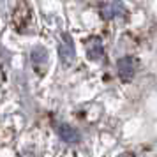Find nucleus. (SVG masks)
<instances>
[{"mask_svg": "<svg viewBox=\"0 0 157 157\" xmlns=\"http://www.w3.org/2000/svg\"><path fill=\"white\" fill-rule=\"evenodd\" d=\"M117 69H118V76L122 81H131L134 78L136 69H138V60L134 57H124L118 60Z\"/></svg>", "mask_w": 157, "mask_h": 157, "instance_id": "obj_1", "label": "nucleus"}, {"mask_svg": "<svg viewBox=\"0 0 157 157\" xmlns=\"http://www.w3.org/2000/svg\"><path fill=\"white\" fill-rule=\"evenodd\" d=\"M127 13L125 11V6L122 4L120 0H108L102 4V16L111 20V18H120Z\"/></svg>", "mask_w": 157, "mask_h": 157, "instance_id": "obj_2", "label": "nucleus"}, {"mask_svg": "<svg viewBox=\"0 0 157 157\" xmlns=\"http://www.w3.org/2000/svg\"><path fill=\"white\" fill-rule=\"evenodd\" d=\"M58 53H60V58L64 60V64H71L72 60H74V55H76L74 44H72V39L67 34L62 36V41L58 44Z\"/></svg>", "mask_w": 157, "mask_h": 157, "instance_id": "obj_3", "label": "nucleus"}, {"mask_svg": "<svg viewBox=\"0 0 157 157\" xmlns=\"http://www.w3.org/2000/svg\"><path fill=\"white\" fill-rule=\"evenodd\" d=\"M85 48H86L88 57L92 58V60H101V58L104 57V48H102V43H101V39H97V37L88 39L86 44H85Z\"/></svg>", "mask_w": 157, "mask_h": 157, "instance_id": "obj_4", "label": "nucleus"}, {"mask_svg": "<svg viewBox=\"0 0 157 157\" xmlns=\"http://www.w3.org/2000/svg\"><path fill=\"white\" fill-rule=\"evenodd\" d=\"M58 136L67 143H76L79 141V131L78 129H74L72 125H67V124H62L60 127H58Z\"/></svg>", "mask_w": 157, "mask_h": 157, "instance_id": "obj_5", "label": "nucleus"}]
</instances>
